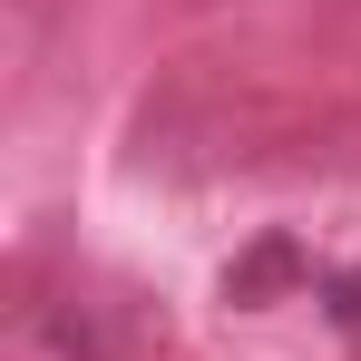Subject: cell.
<instances>
[{
    "instance_id": "6da1fadb",
    "label": "cell",
    "mask_w": 361,
    "mask_h": 361,
    "mask_svg": "<svg viewBox=\"0 0 361 361\" xmlns=\"http://www.w3.org/2000/svg\"><path fill=\"white\" fill-rule=\"evenodd\" d=\"M283 274H293V244H264V254H244L235 274H225V293H235V302H264Z\"/></svg>"
},
{
    "instance_id": "7a4b0ae2",
    "label": "cell",
    "mask_w": 361,
    "mask_h": 361,
    "mask_svg": "<svg viewBox=\"0 0 361 361\" xmlns=\"http://www.w3.org/2000/svg\"><path fill=\"white\" fill-rule=\"evenodd\" d=\"M332 322H342V332H361V274H342V283H332Z\"/></svg>"
}]
</instances>
